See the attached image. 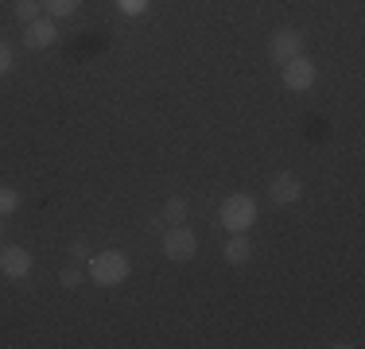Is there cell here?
<instances>
[{"mask_svg":"<svg viewBox=\"0 0 365 349\" xmlns=\"http://www.w3.org/2000/svg\"><path fill=\"white\" fill-rule=\"evenodd\" d=\"M86 276L93 279L98 287H117V283H125L128 276H133V264H128V256L125 252H98V256H90V264H86Z\"/></svg>","mask_w":365,"mask_h":349,"instance_id":"obj_1","label":"cell"},{"mask_svg":"<svg viewBox=\"0 0 365 349\" xmlns=\"http://www.w3.org/2000/svg\"><path fill=\"white\" fill-rule=\"evenodd\" d=\"M55 39H58V28H55V20H31V24H24V43H28V51H47V47H55Z\"/></svg>","mask_w":365,"mask_h":349,"instance_id":"obj_8","label":"cell"},{"mask_svg":"<svg viewBox=\"0 0 365 349\" xmlns=\"http://www.w3.org/2000/svg\"><path fill=\"white\" fill-rule=\"evenodd\" d=\"M117 8L125 16H140V12H148V0H117Z\"/></svg>","mask_w":365,"mask_h":349,"instance_id":"obj_16","label":"cell"},{"mask_svg":"<svg viewBox=\"0 0 365 349\" xmlns=\"http://www.w3.org/2000/svg\"><path fill=\"white\" fill-rule=\"evenodd\" d=\"M12 66H16V55H12V47H8V39H0V78L12 74Z\"/></svg>","mask_w":365,"mask_h":349,"instance_id":"obj_15","label":"cell"},{"mask_svg":"<svg viewBox=\"0 0 365 349\" xmlns=\"http://www.w3.org/2000/svg\"><path fill=\"white\" fill-rule=\"evenodd\" d=\"M39 12H43V0H16V8H12V16H16L20 24L39 20Z\"/></svg>","mask_w":365,"mask_h":349,"instance_id":"obj_12","label":"cell"},{"mask_svg":"<svg viewBox=\"0 0 365 349\" xmlns=\"http://www.w3.org/2000/svg\"><path fill=\"white\" fill-rule=\"evenodd\" d=\"M71 256H74V260H90V244H86L82 237H78V241L71 244Z\"/></svg>","mask_w":365,"mask_h":349,"instance_id":"obj_17","label":"cell"},{"mask_svg":"<svg viewBox=\"0 0 365 349\" xmlns=\"http://www.w3.org/2000/svg\"><path fill=\"white\" fill-rule=\"evenodd\" d=\"M82 279H86V272L78 264H71V268H63V276H58V283L66 287V291H74V287H82Z\"/></svg>","mask_w":365,"mask_h":349,"instance_id":"obj_14","label":"cell"},{"mask_svg":"<svg viewBox=\"0 0 365 349\" xmlns=\"http://www.w3.org/2000/svg\"><path fill=\"white\" fill-rule=\"evenodd\" d=\"M218 222H222L230 233H249V229H253V222H257V202H253V194H230V198L218 206Z\"/></svg>","mask_w":365,"mask_h":349,"instance_id":"obj_2","label":"cell"},{"mask_svg":"<svg viewBox=\"0 0 365 349\" xmlns=\"http://www.w3.org/2000/svg\"><path fill=\"white\" fill-rule=\"evenodd\" d=\"M299 194H303L299 174H292V171H276L272 179H268V198H272L276 206H295V202H299Z\"/></svg>","mask_w":365,"mask_h":349,"instance_id":"obj_6","label":"cell"},{"mask_svg":"<svg viewBox=\"0 0 365 349\" xmlns=\"http://www.w3.org/2000/svg\"><path fill=\"white\" fill-rule=\"evenodd\" d=\"M78 4H82V0H43V12H47L51 20H66V16L78 12Z\"/></svg>","mask_w":365,"mask_h":349,"instance_id":"obj_11","label":"cell"},{"mask_svg":"<svg viewBox=\"0 0 365 349\" xmlns=\"http://www.w3.org/2000/svg\"><path fill=\"white\" fill-rule=\"evenodd\" d=\"M187 198H168V202H163V209H160V217H163V222H168V225H182V222H187Z\"/></svg>","mask_w":365,"mask_h":349,"instance_id":"obj_10","label":"cell"},{"mask_svg":"<svg viewBox=\"0 0 365 349\" xmlns=\"http://www.w3.org/2000/svg\"><path fill=\"white\" fill-rule=\"evenodd\" d=\"M295 55H303V35L295 31V28L272 31V39H268V58L284 66V63H292Z\"/></svg>","mask_w":365,"mask_h":349,"instance_id":"obj_5","label":"cell"},{"mask_svg":"<svg viewBox=\"0 0 365 349\" xmlns=\"http://www.w3.org/2000/svg\"><path fill=\"white\" fill-rule=\"evenodd\" d=\"M222 256H225V264H249V260H253V244H249L245 233H233V237L225 241Z\"/></svg>","mask_w":365,"mask_h":349,"instance_id":"obj_9","label":"cell"},{"mask_svg":"<svg viewBox=\"0 0 365 349\" xmlns=\"http://www.w3.org/2000/svg\"><path fill=\"white\" fill-rule=\"evenodd\" d=\"M195 252H198V237H195V229H190L187 222H182V225H168V229H163V256H168V260L187 264V260H195Z\"/></svg>","mask_w":365,"mask_h":349,"instance_id":"obj_3","label":"cell"},{"mask_svg":"<svg viewBox=\"0 0 365 349\" xmlns=\"http://www.w3.org/2000/svg\"><path fill=\"white\" fill-rule=\"evenodd\" d=\"M20 209V194H16V187H0V217L16 214Z\"/></svg>","mask_w":365,"mask_h":349,"instance_id":"obj_13","label":"cell"},{"mask_svg":"<svg viewBox=\"0 0 365 349\" xmlns=\"http://www.w3.org/2000/svg\"><path fill=\"white\" fill-rule=\"evenodd\" d=\"M315 78H319V66L311 63L307 55H295L292 63L280 66V82L288 93H307L311 85H315Z\"/></svg>","mask_w":365,"mask_h":349,"instance_id":"obj_4","label":"cell"},{"mask_svg":"<svg viewBox=\"0 0 365 349\" xmlns=\"http://www.w3.org/2000/svg\"><path fill=\"white\" fill-rule=\"evenodd\" d=\"M0 276L4 279H28L31 276V252L20 249V244H8V249H0Z\"/></svg>","mask_w":365,"mask_h":349,"instance_id":"obj_7","label":"cell"}]
</instances>
